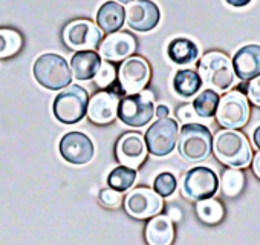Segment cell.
I'll use <instances>...</instances> for the list:
<instances>
[{
    "label": "cell",
    "instance_id": "obj_1",
    "mask_svg": "<svg viewBox=\"0 0 260 245\" xmlns=\"http://www.w3.org/2000/svg\"><path fill=\"white\" fill-rule=\"evenodd\" d=\"M213 150L216 158L231 167L243 169L251 163V147L243 134L236 131H222L213 140Z\"/></svg>",
    "mask_w": 260,
    "mask_h": 245
},
{
    "label": "cell",
    "instance_id": "obj_2",
    "mask_svg": "<svg viewBox=\"0 0 260 245\" xmlns=\"http://www.w3.org/2000/svg\"><path fill=\"white\" fill-rule=\"evenodd\" d=\"M199 77L214 92H225L234 81L231 60L219 51L207 52L199 62Z\"/></svg>",
    "mask_w": 260,
    "mask_h": 245
},
{
    "label": "cell",
    "instance_id": "obj_3",
    "mask_svg": "<svg viewBox=\"0 0 260 245\" xmlns=\"http://www.w3.org/2000/svg\"><path fill=\"white\" fill-rule=\"evenodd\" d=\"M179 155L187 161H202L210 157L213 150V135L208 128L190 122L184 125L178 135Z\"/></svg>",
    "mask_w": 260,
    "mask_h": 245
},
{
    "label": "cell",
    "instance_id": "obj_4",
    "mask_svg": "<svg viewBox=\"0 0 260 245\" xmlns=\"http://www.w3.org/2000/svg\"><path fill=\"white\" fill-rule=\"evenodd\" d=\"M34 77L40 86L60 90L71 84L72 72L68 62L58 54H43L34 63Z\"/></svg>",
    "mask_w": 260,
    "mask_h": 245
},
{
    "label": "cell",
    "instance_id": "obj_5",
    "mask_svg": "<svg viewBox=\"0 0 260 245\" xmlns=\"http://www.w3.org/2000/svg\"><path fill=\"white\" fill-rule=\"evenodd\" d=\"M155 115V97L152 90L125 95L118 104V118L130 128H143Z\"/></svg>",
    "mask_w": 260,
    "mask_h": 245
},
{
    "label": "cell",
    "instance_id": "obj_6",
    "mask_svg": "<svg viewBox=\"0 0 260 245\" xmlns=\"http://www.w3.org/2000/svg\"><path fill=\"white\" fill-rule=\"evenodd\" d=\"M89 95L87 90L78 84H69L54 100V115L60 122L75 125L86 116Z\"/></svg>",
    "mask_w": 260,
    "mask_h": 245
},
{
    "label": "cell",
    "instance_id": "obj_7",
    "mask_svg": "<svg viewBox=\"0 0 260 245\" xmlns=\"http://www.w3.org/2000/svg\"><path fill=\"white\" fill-rule=\"evenodd\" d=\"M216 119L226 131L240 129L246 125L249 118V106L245 94L239 90H231L219 98L216 109Z\"/></svg>",
    "mask_w": 260,
    "mask_h": 245
},
{
    "label": "cell",
    "instance_id": "obj_8",
    "mask_svg": "<svg viewBox=\"0 0 260 245\" xmlns=\"http://www.w3.org/2000/svg\"><path fill=\"white\" fill-rule=\"evenodd\" d=\"M179 128L173 118H158L146 132V147L155 157H167L178 143Z\"/></svg>",
    "mask_w": 260,
    "mask_h": 245
},
{
    "label": "cell",
    "instance_id": "obj_9",
    "mask_svg": "<svg viewBox=\"0 0 260 245\" xmlns=\"http://www.w3.org/2000/svg\"><path fill=\"white\" fill-rule=\"evenodd\" d=\"M219 189L217 175L205 166H198L190 169L182 179V193L191 201L210 199L216 195Z\"/></svg>",
    "mask_w": 260,
    "mask_h": 245
},
{
    "label": "cell",
    "instance_id": "obj_10",
    "mask_svg": "<svg viewBox=\"0 0 260 245\" xmlns=\"http://www.w3.org/2000/svg\"><path fill=\"white\" fill-rule=\"evenodd\" d=\"M118 81L121 89L127 95H134L147 86L152 77L149 63L143 57H128L125 58L118 69Z\"/></svg>",
    "mask_w": 260,
    "mask_h": 245
},
{
    "label": "cell",
    "instance_id": "obj_11",
    "mask_svg": "<svg viewBox=\"0 0 260 245\" xmlns=\"http://www.w3.org/2000/svg\"><path fill=\"white\" fill-rule=\"evenodd\" d=\"M63 40L71 49L93 51L103 42V31L90 20H74L66 25Z\"/></svg>",
    "mask_w": 260,
    "mask_h": 245
},
{
    "label": "cell",
    "instance_id": "obj_12",
    "mask_svg": "<svg viewBox=\"0 0 260 245\" xmlns=\"http://www.w3.org/2000/svg\"><path fill=\"white\" fill-rule=\"evenodd\" d=\"M125 211L137 219H149L162 211V198L147 187H138L130 192L124 201Z\"/></svg>",
    "mask_w": 260,
    "mask_h": 245
},
{
    "label": "cell",
    "instance_id": "obj_13",
    "mask_svg": "<svg viewBox=\"0 0 260 245\" xmlns=\"http://www.w3.org/2000/svg\"><path fill=\"white\" fill-rule=\"evenodd\" d=\"M161 20V11L152 0H135L125 10L127 25L140 33L152 31Z\"/></svg>",
    "mask_w": 260,
    "mask_h": 245
},
{
    "label": "cell",
    "instance_id": "obj_14",
    "mask_svg": "<svg viewBox=\"0 0 260 245\" xmlns=\"http://www.w3.org/2000/svg\"><path fill=\"white\" fill-rule=\"evenodd\" d=\"M60 154L68 163L83 166L92 161L95 147L92 140L83 132H69L60 141Z\"/></svg>",
    "mask_w": 260,
    "mask_h": 245
},
{
    "label": "cell",
    "instance_id": "obj_15",
    "mask_svg": "<svg viewBox=\"0 0 260 245\" xmlns=\"http://www.w3.org/2000/svg\"><path fill=\"white\" fill-rule=\"evenodd\" d=\"M115 155L121 166L137 170L147 158L144 138L137 132L124 134L115 146Z\"/></svg>",
    "mask_w": 260,
    "mask_h": 245
},
{
    "label": "cell",
    "instance_id": "obj_16",
    "mask_svg": "<svg viewBox=\"0 0 260 245\" xmlns=\"http://www.w3.org/2000/svg\"><path fill=\"white\" fill-rule=\"evenodd\" d=\"M100 55L110 62H124L125 58L132 57L137 51V39L130 33H113L109 34L100 43Z\"/></svg>",
    "mask_w": 260,
    "mask_h": 245
},
{
    "label": "cell",
    "instance_id": "obj_17",
    "mask_svg": "<svg viewBox=\"0 0 260 245\" xmlns=\"http://www.w3.org/2000/svg\"><path fill=\"white\" fill-rule=\"evenodd\" d=\"M119 97L115 92H96L87 103V118L95 125H110L118 115Z\"/></svg>",
    "mask_w": 260,
    "mask_h": 245
},
{
    "label": "cell",
    "instance_id": "obj_18",
    "mask_svg": "<svg viewBox=\"0 0 260 245\" xmlns=\"http://www.w3.org/2000/svg\"><path fill=\"white\" fill-rule=\"evenodd\" d=\"M233 71L243 80H252L260 77V45H246L240 48L233 57Z\"/></svg>",
    "mask_w": 260,
    "mask_h": 245
},
{
    "label": "cell",
    "instance_id": "obj_19",
    "mask_svg": "<svg viewBox=\"0 0 260 245\" xmlns=\"http://www.w3.org/2000/svg\"><path fill=\"white\" fill-rule=\"evenodd\" d=\"M144 234L149 245H172L175 239V227L167 215H156L150 218Z\"/></svg>",
    "mask_w": 260,
    "mask_h": 245
},
{
    "label": "cell",
    "instance_id": "obj_20",
    "mask_svg": "<svg viewBox=\"0 0 260 245\" xmlns=\"http://www.w3.org/2000/svg\"><path fill=\"white\" fill-rule=\"evenodd\" d=\"M101 66V57L95 51H78L71 58V72L77 80H92Z\"/></svg>",
    "mask_w": 260,
    "mask_h": 245
},
{
    "label": "cell",
    "instance_id": "obj_21",
    "mask_svg": "<svg viewBox=\"0 0 260 245\" xmlns=\"http://www.w3.org/2000/svg\"><path fill=\"white\" fill-rule=\"evenodd\" d=\"M125 20V10L116 2H106L96 13V26L107 34L118 33Z\"/></svg>",
    "mask_w": 260,
    "mask_h": 245
},
{
    "label": "cell",
    "instance_id": "obj_22",
    "mask_svg": "<svg viewBox=\"0 0 260 245\" xmlns=\"http://www.w3.org/2000/svg\"><path fill=\"white\" fill-rule=\"evenodd\" d=\"M167 54H169V58L176 65H190L198 60L199 48L190 39L178 37L169 43Z\"/></svg>",
    "mask_w": 260,
    "mask_h": 245
},
{
    "label": "cell",
    "instance_id": "obj_23",
    "mask_svg": "<svg viewBox=\"0 0 260 245\" xmlns=\"http://www.w3.org/2000/svg\"><path fill=\"white\" fill-rule=\"evenodd\" d=\"M202 80L199 74L193 69H181L173 78V89L182 98H190L199 92Z\"/></svg>",
    "mask_w": 260,
    "mask_h": 245
},
{
    "label": "cell",
    "instance_id": "obj_24",
    "mask_svg": "<svg viewBox=\"0 0 260 245\" xmlns=\"http://www.w3.org/2000/svg\"><path fill=\"white\" fill-rule=\"evenodd\" d=\"M137 181V170L134 169H128L124 166L115 167L109 176H107V184L109 189L116 190V192H127L130 187H132Z\"/></svg>",
    "mask_w": 260,
    "mask_h": 245
},
{
    "label": "cell",
    "instance_id": "obj_25",
    "mask_svg": "<svg viewBox=\"0 0 260 245\" xmlns=\"http://www.w3.org/2000/svg\"><path fill=\"white\" fill-rule=\"evenodd\" d=\"M196 213H198V218L202 222L210 224V225H214V224H219L223 219L225 210H223V205L217 199L210 198V199L198 201V204H196Z\"/></svg>",
    "mask_w": 260,
    "mask_h": 245
},
{
    "label": "cell",
    "instance_id": "obj_26",
    "mask_svg": "<svg viewBox=\"0 0 260 245\" xmlns=\"http://www.w3.org/2000/svg\"><path fill=\"white\" fill-rule=\"evenodd\" d=\"M220 187L225 196L234 198L242 193L245 187V175L240 169H226L220 178Z\"/></svg>",
    "mask_w": 260,
    "mask_h": 245
},
{
    "label": "cell",
    "instance_id": "obj_27",
    "mask_svg": "<svg viewBox=\"0 0 260 245\" xmlns=\"http://www.w3.org/2000/svg\"><path fill=\"white\" fill-rule=\"evenodd\" d=\"M23 46L22 36L10 28H0V58L14 57Z\"/></svg>",
    "mask_w": 260,
    "mask_h": 245
},
{
    "label": "cell",
    "instance_id": "obj_28",
    "mask_svg": "<svg viewBox=\"0 0 260 245\" xmlns=\"http://www.w3.org/2000/svg\"><path fill=\"white\" fill-rule=\"evenodd\" d=\"M217 104H219V95L217 92L211 90V89H205L202 90L193 101V109L196 112L198 116H202V118H211L214 116L216 113V109H217Z\"/></svg>",
    "mask_w": 260,
    "mask_h": 245
},
{
    "label": "cell",
    "instance_id": "obj_29",
    "mask_svg": "<svg viewBox=\"0 0 260 245\" xmlns=\"http://www.w3.org/2000/svg\"><path fill=\"white\" fill-rule=\"evenodd\" d=\"M178 187V181L175 178V175L169 173V172H164V173H159L153 182V189L155 192L161 196V198H167V196H172L175 193Z\"/></svg>",
    "mask_w": 260,
    "mask_h": 245
},
{
    "label": "cell",
    "instance_id": "obj_30",
    "mask_svg": "<svg viewBox=\"0 0 260 245\" xmlns=\"http://www.w3.org/2000/svg\"><path fill=\"white\" fill-rule=\"evenodd\" d=\"M116 78V69L112 63L109 62H101V66L96 72V75L93 77L95 83L98 87L104 89V87H109L110 84H113Z\"/></svg>",
    "mask_w": 260,
    "mask_h": 245
},
{
    "label": "cell",
    "instance_id": "obj_31",
    "mask_svg": "<svg viewBox=\"0 0 260 245\" xmlns=\"http://www.w3.org/2000/svg\"><path fill=\"white\" fill-rule=\"evenodd\" d=\"M100 201L103 205L109 207V208H116L119 207L121 201H122V196L119 192L116 190H112V189H103L100 192Z\"/></svg>",
    "mask_w": 260,
    "mask_h": 245
},
{
    "label": "cell",
    "instance_id": "obj_32",
    "mask_svg": "<svg viewBox=\"0 0 260 245\" xmlns=\"http://www.w3.org/2000/svg\"><path fill=\"white\" fill-rule=\"evenodd\" d=\"M246 95H248L249 101H251L254 106H258V107H260V77H255V78H252V80L248 83Z\"/></svg>",
    "mask_w": 260,
    "mask_h": 245
},
{
    "label": "cell",
    "instance_id": "obj_33",
    "mask_svg": "<svg viewBox=\"0 0 260 245\" xmlns=\"http://www.w3.org/2000/svg\"><path fill=\"white\" fill-rule=\"evenodd\" d=\"M176 116L184 122V125H190V122L198 116L193 106L191 104H184V106H179L178 110H176Z\"/></svg>",
    "mask_w": 260,
    "mask_h": 245
},
{
    "label": "cell",
    "instance_id": "obj_34",
    "mask_svg": "<svg viewBox=\"0 0 260 245\" xmlns=\"http://www.w3.org/2000/svg\"><path fill=\"white\" fill-rule=\"evenodd\" d=\"M252 172L260 179V152H257L252 158Z\"/></svg>",
    "mask_w": 260,
    "mask_h": 245
},
{
    "label": "cell",
    "instance_id": "obj_35",
    "mask_svg": "<svg viewBox=\"0 0 260 245\" xmlns=\"http://www.w3.org/2000/svg\"><path fill=\"white\" fill-rule=\"evenodd\" d=\"M169 113H170V110H169V107H167L166 104H159V106L155 109V115H156L158 118H167Z\"/></svg>",
    "mask_w": 260,
    "mask_h": 245
},
{
    "label": "cell",
    "instance_id": "obj_36",
    "mask_svg": "<svg viewBox=\"0 0 260 245\" xmlns=\"http://www.w3.org/2000/svg\"><path fill=\"white\" fill-rule=\"evenodd\" d=\"M225 2L228 5L234 7V8H242V7H246L251 2V0H225Z\"/></svg>",
    "mask_w": 260,
    "mask_h": 245
},
{
    "label": "cell",
    "instance_id": "obj_37",
    "mask_svg": "<svg viewBox=\"0 0 260 245\" xmlns=\"http://www.w3.org/2000/svg\"><path fill=\"white\" fill-rule=\"evenodd\" d=\"M167 216L170 218V221H179V219H181V210H178V208H173V207H172Z\"/></svg>",
    "mask_w": 260,
    "mask_h": 245
},
{
    "label": "cell",
    "instance_id": "obj_38",
    "mask_svg": "<svg viewBox=\"0 0 260 245\" xmlns=\"http://www.w3.org/2000/svg\"><path fill=\"white\" fill-rule=\"evenodd\" d=\"M252 141H254V146L260 150V126L254 131V134H252Z\"/></svg>",
    "mask_w": 260,
    "mask_h": 245
},
{
    "label": "cell",
    "instance_id": "obj_39",
    "mask_svg": "<svg viewBox=\"0 0 260 245\" xmlns=\"http://www.w3.org/2000/svg\"><path fill=\"white\" fill-rule=\"evenodd\" d=\"M119 4H132V2H135V0H118Z\"/></svg>",
    "mask_w": 260,
    "mask_h": 245
}]
</instances>
